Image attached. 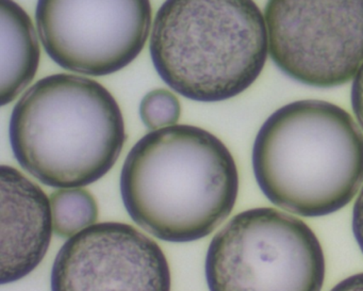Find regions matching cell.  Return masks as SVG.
Returning a JSON list of instances; mask_svg holds the SVG:
<instances>
[{
	"label": "cell",
	"instance_id": "cell-1",
	"mask_svg": "<svg viewBox=\"0 0 363 291\" xmlns=\"http://www.w3.org/2000/svg\"><path fill=\"white\" fill-rule=\"evenodd\" d=\"M239 172L216 135L193 125L150 131L133 146L120 188L130 218L173 243L209 236L233 212Z\"/></svg>",
	"mask_w": 363,
	"mask_h": 291
},
{
	"label": "cell",
	"instance_id": "cell-2",
	"mask_svg": "<svg viewBox=\"0 0 363 291\" xmlns=\"http://www.w3.org/2000/svg\"><path fill=\"white\" fill-rule=\"evenodd\" d=\"M259 188L274 205L307 218L347 206L363 182V133L335 104L301 99L274 111L252 146Z\"/></svg>",
	"mask_w": 363,
	"mask_h": 291
},
{
	"label": "cell",
	"instance_id": "cell-3",
	"mask_svg": "<svg viewBox=\"0 0 363 291\" xmlns=\"http://www.w3.org/2000/svg\"><path fill=\"white\" fill-rule=\"evenodd\" d=\"M9 138L16 160L38 180L52 188H82L113 168L126 129L120 105L103 84L54 74L21 97Z\"/></svg>",
	"mask_w": 363,
	"mask_h": 291
},
{
	"label": "cell",
	"instance_id": "cell-4",
	"mask_svg": "<svg viewBox=\"0 0 363 291\" xmlns=\"http://www.w3.org/2000/svg\"><path fill=\"white\" fill-rule=\"evenodd\" d=\"M150 50L157 73L178 94L201 103L228 101L264 69V14L254 0H165Z\"/></svg>",
	"mask_w": 363,
	"mask_h": 291
},
{
	"label": "cell",
	"instance_id": "cell-5",
	"mask_svg": "<svg viewBox=\"0 0 363 291\" xmlns=\"http://www.w3.org/2000/svg\"><path fill=\"white\" fill-rule=\"evenodd\" d=\"M205 274L210 291H320L326 261L320 240L301 219L252 208L214 236Z\"/></svg>",
	"mask_w": 363,
	"mask_h": 291
},
{
	"label": "cell",
	"instance_id": "cell-6",
	"mask_svg": "<svg viewBox=\"0 0 363 291\" xmlns=\"http://www.w3.org/2000/svg\"><path fill=\"white\" fill-rule=\"evenodd\" d=\"M269 56L291 79L335 88L363 63V0H267Z\"/></svg>",
	"mask_w": 363,
	"mask_h": 291
},
{
	"label": "cell",
	"instance_id": "cell-7",
	"mask_svg": "<svg viewBox=\"0 0 363 291\" xmlns=\"http://www.w3.org/2000/svg\"><path fill=\"white\" fill-rule=\"evenodd\" d=\"M150 0H38L44 50L62 69L107 76L128 67L150 37Z\"/></svg>",
	"mask_w": 363,
	"mask_h": 291
},
{
	"label": "cell",
	"instance_id": "cell-8",
	"mask_svg": "<svg viewBox=\"0 0 363 291\" xmlns=\"http://www.w3.org/2000/svg\"><path fill=\"white\" fill-rule=\"evenodd\" d=\"M162 248L133 225L104 222L69 238L55 258L52 291H171Z\"/></svg>",
	"mask_w": 363,
	"mask_h": 291
},
{
	"label": "cell",
	"instance_id": "cell-9",
	"mask_svg": "<svg viewBox=\"0 0 363 291\" xmlns=\"http://www.w3.org/2000/svg\"><path fill=\"white\" fill-rule=\"evenodd\" d=\"M1 269L0 284L18 282L41 263L54 231L50 199L10 165L0 168Z\"/></svg>",
	"mask_w": 363,
	"mask_h": 291
},
{
	"label": "cell",
	"instance_id": "cell-10",
	"mask_svg": "<svg viewBox=\"0 0 363 291\" xmlns=\"http://www.w3.org/2000/svg\"><path fill=\"white\" fill-rule=\"evenodd\" d=\"M0 105L12 103L39 70L41 48L33 21L14 0H0Z\"/></svg>",
	"mask_w": 363,
	"mask_h": 291
},
{
	"label": "cell",
	"instance_id": "cell-11",
	"mask_svg": "<svg viewBox=\"0 0 363 291\" xmlns=\"http://www.w3.org/2000/svg\"><path fill=\"white\" fill-rule=\"evenodd\" d=\"M54 231L62 238H71L99 219V205L89 191L82 188L59 189L50 195Z\"/></svg>",
	"mask_w": 363,
	"mask_h": 291
},
{
	"label": "cell",
	"instance_id": "cell-12",
	"mask_svg": "<svg viewBox=\"0 0 363 291\" xmlns=\"http://www.w3.org/2000/svg\"><path fill=\"white\" fill-rule=\"evenodd\" d=\"M140 118L150 131L174 126L182 116L179 99L171 91L156 89L148 92L140 104Z\"/></svg>",
	"mask_w": 363,
	"mask_h": 291
},
{
	"label": "cell",
	"instance_id": "cell-13",
	"mask_svg": "<svg viewBox=\"0 0 363 291\" xmlns=\"http://www.w3.org/2000/svg\"><path fill=\"white\" fill-rule=\"evenodd\" d=\"M350 99H352V111L356 116L357 122L363 129V63L352 78Z\"/></svg>",
	"mask_w": 363,
	"mask_h": 291
},
{
	"label": "cell",
	"instance_id": "cell-14",
	"mask_svg": "<svg viewBox=\"0 0 363 291\" xmlns=\"http://www.w3.org/2000/svg\"><path fill=\"white\" fill-rule=\"evenodd\" d=\"M352 233L361 252L363 253V187L352 209Z\"/></svg>",
	"mask_w": 363,
	"mask_h": 291
},
{
	"label": "cell",
	"instance_id": "cell-15",
	"mask_svg": "<svg viewBox=\"0 0 363 291\" xmlns=\"http://www.w3.org/2000/svg\"><path fill=\"white\" fill-rule=\"evenodd\" d=\"M330 291H363V272L344 278Z\"/></svg>",
	"mask_w": 363,
	"mask_h": 291
}]
</instances>
